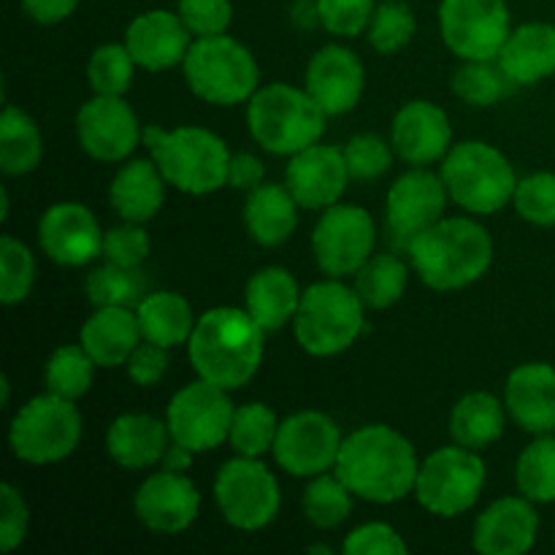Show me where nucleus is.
Returning <instances> with one entry per match:
<instances>
[{"label": "nucleus", "instance_id": "obj_1", "mask_svg": "<svg viewBox=\"0 0 555 555\" xmlns=\"http://www.w3.org/2000/svg\"><path fill=\"white\" fill-rule=\"evenodd\" d=\"M417 469L415 444L404 434L385 423H369L345 437L334 472L356 499L396 504L415 493Z\"/></svg>", "mask_w": 555, "mask_h": 555}, {"label": "nucleus", "instance_id": "obj_2", "mask_svg": "<svg viewBox=\"0 0 555 555\" xmlns=\"http://www.w3.org/2000/svg\"><path fill=\"white\" fill-rule=\"evenodd\" d=\"M266 331L247 309L215 307L195 323L188 341L190 366L201 379L238 390L253 383L263 363Z\"/></svg>", "mask_w": 555, "mask_h": 555}, {"label": "nucleus", "instance_id": "obj_3", "mask_svg": "<svg viewBox=\"0 0 555 555\" xmlns=\"http://www.w3.org/2000/svg\"><path fill=\"white\" fill-rule=\"evenodd\" d=\"M412 269L431 291H464L488 274L493 238L472 217H442L410 238Z\"/></svg>", "mask_w": 555, "mask_h": 555}, {"label": "nucleus", "instance_id": "obj_4", "mask_svg": "<svg viewBox=\"0 0 555 555\" xmlns=\"http://www.w3.org/2000/svg\"><path fill=\"white\" fill-rule=\"evenodd\" d=\"M144 144L168 184L184 195H211L228 184L231 150L209 128L179 125L166 130L160 125L144 128Z\"/></svg>", "mask_w": 555, "mask_h": 555}, {"label": "nucleus", "instance_id": "obj_5", "mask_svg": "<svg viewBox=\"0 0 555 555\" xmlns=\"http://www.w3.org/2000/svg\"><path fill=\"white\" fill-rule=\"evenodd\" d=\"M328 114L307 92V87H293L274 81L258 87L247 101V128L255 144L271 155L293 157L296 152L318 144L325 133Z\"/></svg>", "mask_w": 555, "mask_h": 555}, {"label": "nucleus", "instance_id": "obj_6", "mask_svg": "<svg viewBox=\"0 0 555 555\" xmlns=\"http://www.w3.org/2000/svg\"><path fill=\"white\" fill-rule=\"evenodd\" d=\"M366 328V304L356 287L341 280L314 282L304 291L293 318L298 347L314 358H331L350 350Z\"/></svg>", "mask_w": 555, "mask_h": 555}, {"label": "nucleus", "instance_id": "obj_7", "mask_svg": "<svg viewBox=\"0 0 555 555\" xmlns=\"http://www.w3.org/2000/svg\"><path fill=\"white\" fill-rule=\"evenodd\" d=\"M450 201L469 215H496L513 204L518 173L504 152L488 141H461L450 146L439 166Z\"/></svg>", "mask_w": 555, "mask_h": 555}, {"label": "nucleus", "instance_id": "obj_8", "mask_svg": "<svg viewBox=\"0 0 555 555\" xmlns=\"http://www.w3.org/2000/svg\"><path fill=\"white\" fill-rule=\"evenodd\" d=\"M190 92L215 106L247 103L260 87V65L255 54L228 33L195 38L182 63Z\"/></svg>", "mask_w": 555, "mask_h": 555}, {"label": "nucleus", "instance_id": "obj_9", "mask_svg": "<svg viewBox=\"0 0 555 555\" xmlns=\"http://www.w3.org/2000/svg\"><path fill=\"white\" fill-rule=\"evenodd\" d=\"M81 428L85 423L76 401L47 390L16 410L9 426V448L25 464H57L79 448Z\"/></svg>", "mask_w": 555, "mask_h": 555}, {"label": "nucleus", "instance_id": "obj_10", "mask_svg": "<svg viewBox=\"0 0 555 555\" xmlns=\"http://www.w3.org/2000/svg\"><path fill=\"white\" fill-rule=\"evenodd\" d=\"M486 488V461L464 444L434 450L421 461L415 499L434 518H459L469 513Z\"/></svg>", "mask_w": 555, "mask_h": 555}, {"label": "nucleus", "instance_id": "obj_11", "mask_svg": "<svg viewBox=\"0 0 555 555\" xmlns=\"http://www.w3.org/2000/svg\"><path fill=\"white\" fill-rule=\"evenodd\" d=\"M215 502L231 529L249 534L274 524L282 507V491L274 472L263 461L236 455L217 472Z\"/></svg>", "mask_w": 555, "mask_h": 555}, {"label": "nucleus", "instance_id": "obj_12", "mask_svg": "<svg viewBox=\"0 0 555 555\" xmlns=\"http://www.w3.org/2000/svg\"><path fill=\"white\" fill-rule=\"evenodd\" d=\"M228 393L231 390L201 377L179 388L166 410L168 434H171L173 442L184 444L195 455L209 453V450L228 442L233 412H236Z\"/></svg>", "mask_w": 555, "mask_h": 555}, {"label": "nucleus", "instance_id": "obj_13", "mask_svg": "<svg viewBox=\"0 0 555 555\" xmlns=\"http://www.w3.org/2000/svg\"><path fill=\"white\" fill-rule=\"evenodd\" d=\"M377 247V225L358 204H334L323 209L312 231V253L325 276L345 280L366 263Z\"/></svg>", "mask_w": 555, "mask_h": 555}, {"label": "nucleus", "instance_id": "obj_14", "mask_svg": "<svg viewBox=\"0 0 555 555\" xmlns=\"http://www.w3.org/2000/svg\"><path fill=\"white\" fill-rule=\"evenodd\" d=\"M439 33L459 60H496L513 33L507 0H442Z\"/></svg>", "mask_w": 555, "mask_h": 555}, {"label": "nucleus", "instance_id": "obj_15", "mask_svg": "<svg viewBox=\"0 0 555 555\" xmlns=\"http://www.w3.org/2000/svg\"><path fill=\"white\" fill-rule=\"evenodd\" d=\"M341 442L345 437L334 417L318 410H304L280 423L271 455H274L276 466L291 477L312 480V477L336 469Z\"/></svg>", "mask_w": 555, "mask_h": 555}, {"label": "nucleus", "instance_id": "obj_16", "mask_svg": "<svg viewBox=\"0 0 555 555\" xmlns=\"http://www.w3.org/2000/svg\"><path fill=\"white\" fill-rule=\"evenodd\" d=\"M81 152L101 163H122L144 141V128L125 95H92L76 112Z\"/></svg>", "mask_w": 555, "mask_h": 555}, {"label": "nucleus", "instance_id": "obj_17", "mask_svg": "<svg viewBox=\"0 0 555 555\" xmlns=\"http://www.w3.org/2000/svg\"><path fill=\"white\" fill-rule=\"evenodd\" d=\"M133 513L152 534H182L198 520L201 493L184 472L160 469L139 486Z\"/></svg>", "mask_w": 555, "mask_h": 555}, {"label": "nucleus", "instance_id": "obj_18", "mask_svg": "<svg viewBox=\"0 0 555 555\" xmlns=\"http://www.w3.org/2000/svg\"><path fill=\"white\" fill-rule=\"evenodd\" d=\"M38 247L57 266L79 269L103 255V231L85 204L60 201L38 220Z\"/></svg>", "mask_w": 555, "mask_h": 555}, {"label": "nucleus", "instance_id": "obj_19", "mask_svg": "<svg viewBox=\"0 0 555 555\" xmlns=\"http://www.w3.org/2000/svg\"><path fill=\"white\" fill-rule=\"evenodd\" d=\"M304 87L328 117H339L361 103L366 90V70L352 49L341 43H325L309 60Z\"/></svg>", "mask_w": 555, "mask_h": 555}, {"label": "nucleus", "instance_id": "obj_20", "mask_svg": "<svg viewBox=\"0 0 555 555\" xmlns=\"http://www.w3.org/2000/svg\"><path fill=\"white\" fill-rule=\"evenodd\" d=\"M448 201V188L439 173L428 171L426 166H412V171L401 173L390 184L388 198H385V217H388L390 231L401 238H412L442 220Z\"/></svg>", "mask_w": 555, "mask_h": 555}, {"label": "nucleus", "instance_id": "obj_21", "mask_svg": "<svg viewBox=\"0 0 555 555\" xmlns=\"http://www.w3.org/2000/svg\"><path fill=\"white\" fill-rule=\"evenodd\" d=\"M345 150L334 144H312L307 150L296 152L287 163L285 184L304 209L323 211L328 206L339 204L347 190Z\"/></svg>", "mask_w": 555, "mask_h": 555}, {"label": "nucleus", "instance_id": "obj_22", "mask_svg": "<svg viewBox=\"0 0 555 555\" xmlns=\"http://www.w3.org/2000/svg\"><path fill=\"white\" fill-rule=\"evenodd\" d=\"M390 144L410 166H431L444 160L453 146V125L448 112L423 98L404 103L390 122Z\"/></svg>", "mask_w": 555, "mask_h": 555}, {"label": "nucleus", "instance_id": "obj_23", "mask_svg": "<svg viewBox=\"0 0 555 555\" xmlns=\"http://www.w3.org/2000/svg\"><path fill=\"white\" fill-rule=\"evenodd\" d=\"M195 36L188 30L179 11L150 9L135 16L125 30V47L135 65L144 70H168L184 63Z\"/></svg>", "mask_w": 555, "mask_h": 555}, {"label": "nucleus", "instance_id": "obj_24", "mask_svg": "<svg viewBox=\"0 0 555 555\" xmlns=\"http://www.w3.org/2000/svg\"><path fill=\"white\" fill-rule=\"evenodd\" d=\"M540 513L534 502L504 496L480 513L472 529V547L482 555H524L537 545Z\"/></svg>", "mask_w": 555, "mask_h": 555}, {"label": "nucleus", "instance_id": "obj_25", "mask_svg": "<svg viewBox=\"0 0 555 555\" xmlns=\"http://www.w3.org/2000/svg\"><path fill=\"white\" fill-rule=\"evenodd\" d=\"M504 406L524 431L555 434V366L542 361L515 366L504 383Z\"/></svg>", "mask_w": 555, "mask_h": 555}, {"label": "nucleus", "instance_id": "obj_26", "mask_svg": "<svg viewBox=\"0 0 555 555\" xmlns=\"http://www.w3.org/2000/svg\"><path fill=\"white\" fill-rule=\"evenodd\" d=\"M141 341L135 307H98L79 331V345L101 369L125 366Z\"/></svg>", "mask_w": 555, "mask_h": 555}, {"label": "nucleus", "instance_id": "obj_27", "mask_svg": "<svg viewBox=\"0 0 555 555\" xmlns=\"http://www.w3.org/2000/svg\"><path fill=\"white\" fill-rule=\"evenodd\" d=\"M171 434L168 423L144 412H128L114 417L106 431V453L122 469H150L160 464Z\"/></svg>", "mask_w": 555, "mask_h": 555}, {"label": "nucleus", "instance_id": "obj_28", "mask_svg": "<svg viewBox=\"0 0 555 555\" xmlns=\"http://www.w3.org/2000/svg\"><path fill=\"white\" fill-rule=\"evenodd\" d=\"M496 63L513 85L531 87L555 74V25L526 22L513 27Z\"/></svg>", "mask_w": 555, "mask_h": 555}, {"label": "nucleus", "instance_id": "obj_29", "mask_svg": "<svg viewBox=\"0 0 555 555\" xmlns=\"http://www.w3.org/2000/svg\"><path fill=\"white\" fill-rule=\"evenodd\" d=\"M166 184L155 160H128L108 184V204L122 220L150 222L166 204Z\"/></svg>", "mask_w": 555, "mask_h": 555}, {"label": "nucleus", "instance_id": "obj_30", "mask_svg": "<svg viewBox=\"0 0 555 555\" xmlns=\"http://www.w3.org/2000/svg\"><path fill=\"white\" fill-rule=\"evenodd\" d=\"M301 296V287L291 271L282 266H263L249 276L244 287V309L269 334L293 323Z\"/></svg>", "mask_w": 555, "mask_h": 555}, {"label": "nucleus", "instance_id": "obj_31", "mask_svg": "<svg viewBox=\"0 0 555 555\" xmlns=\"http://www.w3.org/2000/svg\"><path fill=\"white\" fill-rule=\"evenodd\" d=\"M298 201L287 184L263 182L249 190L244 201V228L260 247H280L296 233Z\"/></svg>", "mask_w": 555, "mask_h": 555}, {"label": "nucleus", "instance_id": "obj_32", "mask_svg": "<svg viewBox=\"0 0 555 555\" xmlns=\"http://www.w3.org/2000/svg\"><path fill=\"white\" fill-rule=\"evenodd\" d=\"M507 406L488 390L461 396L459 404L450 412V437L455 444H464L469 450H486L499 442L507 426Z\"/></svg>", "mask_w": 555, "mask_h": 555}, {"label": "nucleus", "instance_id": "obj_33", "mask_svg": "<svg viewBox=\"0 0 555 555\" xmlns=\"http://www.w3.org/2000/svg\"><path fill=\"white\" fill-rule=\"evenodd\" d=\"M135 314H139L144 341L160 345L166 347V350L188 345L190 336H193L195 323H198L188 298L179 296V293L173 291L146 293V296L135 304Z\"/></svg>", "mask_w": 555, "mask_h": 555}, {"label": "nucleus", "instance_id": "obj_34", "mask_svg": "<svg viewBox=\"0 0 555 555\" xmlns=\"http://www.w3.org/2000/svg\"><path fill=\"white\" fill-rule=\"evenodd\" d=\"M43 160V135L36 119L20 106H5L0 114V171L5 177H25Z\"/></svg>", "mask_w": 555, "mask_h": 555}, {"label": "nucleus", "instance_id": "obj_35", "mask_svg": "<svg viewBox=\"0 0 555 555\" xmlns=\"http://www.w3.org/2000/svg\"><path fill=\"white\" fill-rule=\"evenodd\" d=\"M410 285V266L399 255L379 253L372 255L356 271V291L366 309H390L401 301Z\"/></svg>", "mask_w": 555, "mask_h": 555}, {"label": "nucleus", "instance_id": "obj_36", "mask_svg": "<svg viewBox=\"0 0 555 555\" xmlns=\"http://www.w3.org/2000/svg\"><path fill=\"white\" fill-rule=\"evenodd\" d=\"M352 496L356 493L345 486V480L336 472L312 477L301 499L304 518L320 531L339 529L352 515Z\"/></svg>", "mask_w": 555, "mask_h": 555}, {"label": "nucleus", "instance_id": "obj_37", "mask_svg": "<svg viewBox=\"0 0 555 555\" xmlns=\"http://www.w3.org/2000/svg\"><path fill=\"white\" fill-rule=\"evenodd\" d=\"M280 423L282 421L269 404H263V401H249V404L236 406V412H233L228 442L236 450V455L263 459L266 453L274 450Z\"/></svg>", "mask_w": 555, "mask_h": 555}, {"label": "nucleus", "instance_id": "obj_38", "mask_svg": "<svg viewBox=\"0 0 555 555\" xmlns=\"http://www.w3.org/2000/svg\"><path fill=\"white\" fill-rule=\"evenodd\" d=\"M515 486L534 504L555 502V434H540L515 464Z\"/></svg>", "mask_w": 555, "mask_h": 555}, {"label": "nucleus", "instance_id": "obj_39", "mask_svg": "<svg viewBox=\"0 0 555 555\" xmlns=\"http://www.w3.org/2000/svg\"><path fill=\"white\" fill-rule=\"evenodd\" d=\"M509 85L507 74L496 60H461L459 68L450 76V90L466 103V106L486 108L502 101L507 95Z\"/></svg>", "mask_w": 555, "mask_h": 555}, {"label": "nucleus", "instance_id": "obj_40", "mask_svg": "<svg viewBox=\"0 0 555 555\" xmlns=\"http://www.w3.org/2000/svg\"><path fill=\"white\" fill-rule=\"evenodd\" d=\"M92 374H95V361L87 356L85 347L63 345L49 356L43 383H47L49 393L79 401L92 388Z\"/></svg>", "mask_w": 555, "mask_h": 555}, {"label": "nucleus", "instance_id": "obj_41", "mask_svg": "<svg viewBox=\"0 0 555 555\" xmlns=\"http://www.w3.org/2000/svg\"><path fill=\"white\" fill-rule=\"evenodd\" d=\"M85 296L92 307H135L144 293V280L139 269L103 263L101 269L90 271L85 282Z\"/></svg>", "mask_w": 555, "mask_h": 555}, {"label": "nucleus", "instance_id": "obj_42", "mask_svg": "<svg viewBox=\"0 0 555 555\" xmlns=\"http://www.w3.org/2000/svg\"><path fill=\"white\" fill-rule=\"evenodd\" d=\"M135 60L122 43H101L87 60V81L95 95H125L133 85Z\"/></svg>", "mask_w": 555, "mask_h": 555}, {"label": "nucleus", "instance_id": "obj_43", "mask_svg": "<svg viewBox=\"0 0 555 555\" xmlns=\"http://www.w3.org/2000/svg\"><path fill=\"white\" fill-rule=\"evenodd\" d=\"M36 285V255L22 238L3 233L0 238V301L16 307Z\"/></svg>", "mask_w": 555, "mask_h": 555}, {"label": "nucleus", "instance_id": "obj_44", "mask_svg": "<svg viewBox=\"0 0 555 555\" xmlns=\"http://www.w3.org/2000/svg\"><path fill=\"white\" fill-rule=\"evenodd\" d=\"M417 22L415 14L401 0H383L374 9L372 22H369L366 38L372 43L374 52L379 54H396L415 38Z\"/></svg>", "mask_w": 555, "mask_h": 555}, {"label": "nucleus", "instance_id": "obj_45", "mask_svg": "<svg viewBox=\"0 0 555 555\" xmlns=\"http://www.w3.org/2000/svg\"><path fill=\"white\" fill-rule=\"evenodd\" d=\"M513 206L531 225L555 228V173L534 171L518 179Z\"/></svg>", "mask_w": 555, "mask_h": 555}, {"label": "nucleus", "instance_id": "obj_46", "mask_svg": "<svg viewBox=\"0 0 555 555\" xmlns=\"http://www.w3.org/2000/svg\"><path fill=\"white\" fill-rule=\"evenodd\" d=\"M345 160L350 179H379L393 163V144L385 141L377 133H358L347 141L345 146Z\"/></svg>", "mask_w": 555, "mask_h": 555}, {"label": "nucleus", "instance_id": "obj_47", "mask_svg": "<svg viewBox=\"0 0 555 555\" xmlns=\"http://www.w3.org/2000/svg\"><path fill=\"white\" fill-rule=\"evenodd\" d=\"M152 253V238L144 222H128L103 233V255L106 263L125 266V269H141Z\"/></svg>", "mask_w": 555, "mask_h": 555}, {"label": "nucleus", "instance_id": "obj_48", "mask_svg": "<svg viewBox=\"0 0 555 555\" xmlns=\"http://www.w3.org/2000/svg\"><path fill=\"white\" fill-rule=\"evenodd\" d=\"M318 22L328 33L341 38H356L369 30L374 16V0H314Z\"/></svg>", "mask_w": 555, "mask_h": 555}, {"label": "nucleus", "instance_id": "obj_49", "mask_svg": "<svg viewBox=\"0 0 555 555\" xmlns=\"http://www.w3.org/2000/svg\"><path fill=\"white\" fill-rule=\"evenodd\" d=\"M177 11L195 38L220 36L233 22L231 0H179Z\"/></svg>", "mask_w": 555, "mask_h": 555}, {"label": "nucleus", "instance_id": "obj_50", "mask_svg": "<svg viewBox=\"0 0 555 555\" xmlns=\"http://www.w3.org/2000/svg\"><path fill=\"white\" fill-rule=\"evenodd\" d=\"M341 551L347 555H406L410 545L393 526L374 520V524H363L352 529Z\"/></svg>", "mask_w": 555, "mask_h": 555}, {"label": "nucleus", "instance_id": "obj_51", "mask_svg": "<svg viewBox=\"0 0 555 555\" xmlns=\"http://www.w3.org/2000/svg\"><path fill=\"white\" fill-rule=\"evenodd\" d=\"M30 529V507L16 486H0V551L11 553L25 542Z\"/></svg>", "mask_w": 555, "mask_h": 555}, {"label": "nucleus", "instance_id": "obj_52", "mask_svg": "<svg viewBox=\"0 0 555 555\" xmlns=\"http://www.w3.org/2000/svg\"><path fill=\"white\" fill-rule=\"evenodd\" d=\"M128 369L130 383H135L139 388H152V385L160 383L168 372V350L160 345H152V341H141L133 350V356L125 363Z\"/></svg>", "mask_w": 555, "mask_h": 555}, {"label": "nucleus", "instance_id": "obj_53", "mask_svg": "<svg viewBox=\"0 0 555 555\" xmlns=\"http://www.w3.org/2000/svg\"><path fill=\"white\" fill-rule=\"evenodd\" d=\"M266 168L263 160L249 152H238V155H231V166H228V188L242 190V193H249L258 184H263Z\"/></svg>", "mask_w": 555, "mask_h": 555}, {"label": "nucleus", "instance_id": "obj_54", "mask_svg": "<svg viewBox=\"0 0 555 555\" xmlns=\"http://www.w3.org/2000/svg\"><path fill=\"white\" fill-rule=\"evenodd\" d=\"M79 0H22V9L38 25H57L76 11Z\"/></svg>", "mask_w": 555, "mask_h": 555}, {"label": "nucleus", "instance_id": "obj_55", "mask_svg": "<svg viewBox=\"0 0 555 555\" xmlns=\"http://www.w3.org/2000/svg\"><path fill=\"white\" fill-rule=\"evenodd\" d=\"M193 450L184 448V444L179 442H168L166 453H163L160 459V469H168V472H188L190 464H193Z\"/></svg>", "mask_w": 555, "mask_h": 555}, {"label": "nucleus", "instance_id": "obj_56", "mask_svg": "<svg viewBox=\"0 0 555 555\" xmlns=\"http://www.w3.org/2000/svg\"><path fill=\"white\" fill-rule=\"evenodd\" d=\"M9 404H11V379L0 377V406H9Z\"/></svg>", "mask_w": 555, "mask_h": 555}, {"label": "nucleus", "instance_id": "obj_57", "mask_svg": "<svg viewBox=\"0 0 555 555\" xmlns=\"http://www.w3.org/2000/svg\"><path fill=\"white\" fill-rule=\"evenodd\" d=\"M0 201H3V204H0V220H5V217H9V209H11V201H9V190H0Z\"/></svg>", "mask_w": 555, "mask_h": 555}, {"label": "nucleus", "instance_id": "obj_58", "mask_svg": "<svg viewBox=\"0 0 555 555\" xmlns=\"http://www.w3.org/2000/svg\"><path fill=\"white\" fill-rule=\"evenodd\" d=\"M309 551H312V553H325V555H331V547H328V545H312V547H309Z\"/></svg>", "mask_w": 555, "mask_h": 555}]
</instances>
